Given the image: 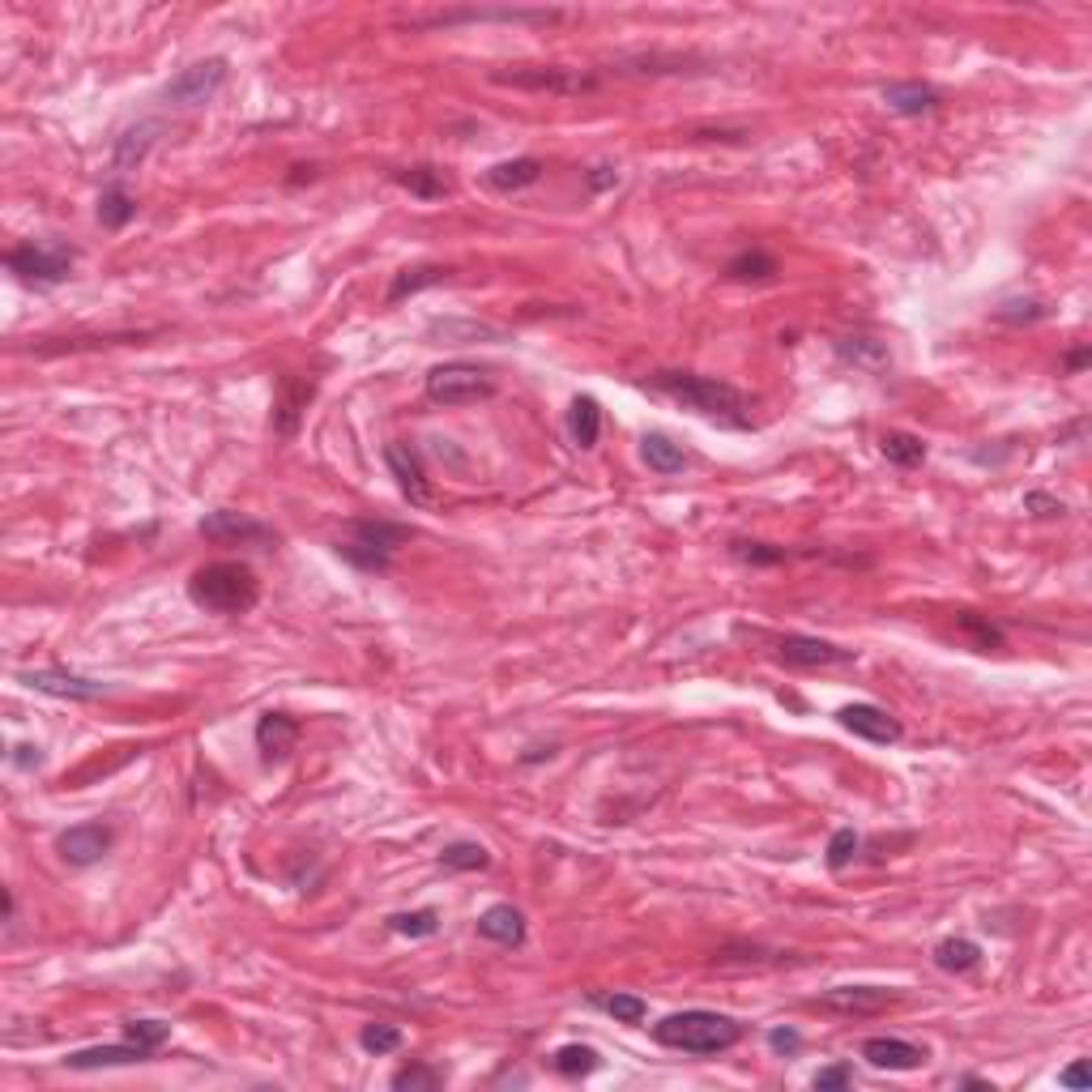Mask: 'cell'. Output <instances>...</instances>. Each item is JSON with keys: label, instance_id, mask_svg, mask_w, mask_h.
I'll return each mask as SVG.
<instances>
[{"label": "cell", "instance_id": "obj_13", "mask_svg": "<svg viewBox=\"0 0 1092 1092\" xmlns=\"http://www.w3.org/2000/svg\"><path fill=\"white\" fill-rule=\"evenodd\" d=\"M112 829L99 824V819H86V824H73L56 837V854L69 863V867H95L107 850H112Z\"/></svg>", "mask_w": 1092, "mask_h": 1092}, {"label": "cell", "instance_id": "obj_34", "mask_svg": "<svg viewBox=\"0 0 1092 1092\" xmlns=\"http://www.w3.org/2000/svg\"><path fill=\"white\" fill-rule=\"evenodd\" d=\"M440 867H444V871H487V867H491V854H487V846H478V841H453V846L440 850Z\"/></svg>", "mask_w": 1092, "mask_h": 1092}, {"label": "cell", "instance_id": "obj_28", "mask_svg": "<svg viewBox=\"0 0 1092 1092\" xmlns=\"http://www.w3.org/2000/svg\"><path fill=\"white\" fill-rule=\"evenodd\" d=\"M837 355H841L846 363L863 368V372H884V368L892 363V359H888V346L875 342V338H841V342H837Z\"/></svg>", "mask_w": 1092, "mask_h": 1092}, {"label": "cell", "instance_id": "obj_32", "mask_svg": "<svg viewBox=\"0 0 1092 1092\" xmlns=\"http://www.w3.org/2000/svg\"><path fill=\"white\" fill-rule=\"evenodd\" d=\"M393 180H397L406 192L423 197V201H440V197H448V180H444V171H436V167H410V171H397Z\"/></svg>", "mask_w": 1092, "mask_h": 1092}, {"label": "cell", "instance_id": "obj_45", "mask_svg": "<svg viewBox=\"0 0 1092 1092\" xmlns=\"http://www.w3.org/2000/svg\"><path fill=\"white\" fill-rule=\"evenodd\" d=\"M1024 508H1028L1033 516H1062V512H1067V504L1054 499V495H1045V491H1028V495H1024Z\"/></svg>", "mask_w": 1092, "mask_h": 1092}, {"label": "cell", "instance_id": "obj_22", "mask_svg": "<svg viewBox=\"0 0 1092 1092\" xmlns=\"http://www.w3.org/2000/svg\"><path fill=\"white\" fill-rule=\"evenodd\" d=\"M146 1058H150V1050H141V1045L124 1041V1045H95V1050H78V1054H69V1058H65V1067H73V1071H99V1067H124V1062H146Z\"/></svg>", "mask_w": 1092, "mask_h": 1092}, {"label": "cell", "instance_id": "obj_15", "mask_svg": "<svg viewBox=\"0 0 1092 1092\" xmlns=\"http://www.w3.org/2000/svg\"><path fill=\"white\" fill-rule=\"evenodd\" d=\"M22 683L31 692H44V696H61V700H103L112 687L99 683V679H86V675H73V670H27Z\"/></svg>", "mask_w": 1092, "mask_h": 1092}, {"label": "cell", "instance_id": "obj_47", "mask_svg": "<svg viewBox=\"0 0 1092 1092\" xmlns=\"http://www.w3.org/2000/svg\"><path fill=\"white\" fill-rule=\"evenodd\" d=\"M768 1050L789 1058V1054H798V1050H802V1037H798L794 1028H772V1033H768Z\"/></svg>", "mask_w": 1092, "mask_h": 1092}, {"label": "cell", "instance_id": "obj_51", "mask_svg": "<svg viewBox=\"0 0 1092 1092\" xmlns=\"http://www.w3.org/2000/svg\"><path fill=\"white\" fill-rule=\"evenodd\" d=\"M1088 359H1092V351H1088V346L1071 351V355H1067V372H1079V368H1088Z\"/></svg>", "mask_w": 1092, "mask_h": 1092}, {"label": "cell", "instance_id": "obj_23", "mask_svg": "<svg viewBox=\"0 0 1092 1092\" xmlns=\"http://www.w3.org/2000/svg\"><path fill=\"white\" fill-rule=\"evenodd\" d=\"M884 103L897 116H931L939 107V90H931L922 82H897V86L884 90Z\"/></svg>", "mask_w": 1092, "mask_h": 1092}, {"label": "cell", "instance_id": "obj_37", "mask_svg": "<svg viewBox=\"0 0 1092 1092\" xmlns=\"http://www.w3.org/2000/svg\"><path fill=\"white\" fill-rule=\"evenodd\" d=\"M858 854H863V837H858L854 829H837V833L829 837L824 863H829V871H846V867H850Z\"/></svg>", "mask_w": 1092, "mask_h": 1092}, {"label": "cell", "instance_id": "obj_9", "mask_svg": "<svg viewBox=\"0 0 1092 1092\" xmlns=\"http://www.w3.org/2000/svg\"><path fill=\"white\" fill-rule=\"evenodd\" d=\"M457 22H521V27H556L564 22L560 10H448V14H427L414 18L410 31H440V27H457Z\"/></svg>", "mask_w": 1092, "mask_h": 1092}, {"label": "cell", "instance_id": "obj_33", "mask_svg": "<svg viewBox=\"0 0 1092 1092\" xmlns=\"http://www.w3.org/2000/svg\"><path fill=\"white\" fill-rule=\"evenodd\" d=\"M556 1071L560 1075H568V1079H581V1075H594L598 1067H602V1058H598V1050L594 1045H581V1041H573V1045H560L556 1050Z\"/></svg>", "mask_w": 1092, "mask_h": 1092}, {"label": "cell", "instance_id": "obj_16", "mask_svg": "<svg viewBox=\"0 0 1092 1092\" xmlns=\"http://www.w3.org/2000/svg\"><path fill=\"white\" fill-rule=\"evenodd\" d=\"M892 1003H897V990H884V986H837L819 999V1007L837 1016H880Z\"/></svg>", "mask_w": 1092, "mask_h": 1092}, {"label": "cell", "instance_id": "obj_14", "mask_svg": "<svg viewBox=\"0 0 1092 1092\" xmlns=\"http://www.w3.org/2000/svg\"><path fill=\"white\" fill-rule=\"evenodd\" d=\"M837 721L854 734V738H867V743H875V747H892V743H901V721L888 713V709H880V704H846L841 713H837Z\"/></svg>", "mask_w": 1092, "mask_h": 1092}, {"label": "cell", "instance_id": "obj_12", "mask_svg": "<svg viewBox=\"0 0 1092 1092\" xmlns=\"http://www.w3.org/2000/svg\"><path fill=\"white\" fill-rule=\"evenodd\" d=\"M312 397H317V385L308 380V376H283V385H278V397H273V431H278L283 440H295L300 436V423H304V414H308V406H312Z\"/></svg>", "mask_w": 1092, "mask_h": 1092}, {"label": "cell", "instance_id": "obj_44", "mask_svg": "<svg viewBox=\"0 0 1092 1092\" xmlns=\"http://www.w3.org/2000/svg\"><path fill=\"white\" fill-rule=\"evenodd\" d=\"M819 1092H833V1088H850L854 1084V1067L850 1062H833V1067H819L811 1079Z\"/></svg>", "mask_w": 1092, "mask_h": 1092}, {"label": "cell", "instance_id": "obj_39", "mask_svg": "<svg viewBox=\"0 0 1092 1092\" xmlns=\"http://www.w3.org/2000/svg\"><path fill=\"white\" fill-rule=\"evenodd\" d=\"M1045 317H1050V308L1041 300H1011V304L994 308L999 325H1033V321H1045Z\"/></svg>", "mask_w": 1092, "mask_h": 1092}, {"label": "cell", "instance_id": "obj_11", "mask_svg": "<svg viewBox=\"0 0 1092 1092\" xmlns=\"http://www.w3.org/2000/svg\"><path fill=\"white\" fill-rule=\"evenodd\" d=\"M209 542H226V546H273L278 542V533H273L269 525H260V521H252V516H243V512H231V508H218V512H209L201 525H197Z\"/></svg>", "mask_w": 1092, "mask_h": 1092}, {"label": "cell", "instance_id": "obj_30", "mask_svg": "<svg viewBox=\"0 0 1092 1092\" xmlns=\"http://www.w3.org/2000/svg\"><path fill=\"white\" fill-rule=\"evenodd\" d=\"M726 273L738 283H768V278H777V260L764 248H747L726 265Z\"/></svg>", "mask_w": 1092, "mask_h": 1092}, {"label": "cell", "instance_id": "obj_49", "mask_svg": "<svg viewBox=\"0 0 1092 1092\" xmlns=\"http://www.w3.org/2000/svg\"><path fill=\"white\" fill-rule=\"evenodd\" d=\"M14 764H18V768H39V764H44V755H39V747L22 743V747H14Z\"/></svg>", "mask_w": 1092, "mask_h": 1092}, {"label": "cell", "instance_id": "obj_7", "mask_svg": "<svg viewBox=\"0 0 1092 1092\" xmlns=\"http://www.w3.org/2000/svg\"><path fill=\"white\" fill-rule=\"evenodd\" d=\"M10 273H18L22 283H39V287H56L73 273V248L65 243H22L5 256Z\"/></svg>", "mask_w": 1092, "mask_h": 1092}, {"label": "cell", "instance_id": "obj_29", "mask_svg": "<svg viewBox=\"0 0 1092 1092\" xmlns=\"http://www.w3.org/2000/svg\"><path fill=\"white\" fill-rule=\"evenodd\" d=\"M880 448H884V457H888L892 465H901V470H918V465L926 461V444H922V436H914V431H884V436H880Z\"/></svg>", "mask_w": 1092, "mask_h": 1092}, {"label": "cell", "instance_id": "obj_50", "mask_svg": "<svg viewBox=\"0 0 1092 1092\" xmlns=\"http://www.w3.org/2000/svg\"><path fill=\"white\" fill-rule=\"evenodd\" d=\"M1058 1084H1067V1088H1084V1084H1088V1075H1084V1062H1071V1067L1058 1075Z\"/></svg>", "mask_w": 1092, "mask_h": 1092}, {"label": "cell", "instance_id": "obj_38", "mask_svg": "<svg viewBox=\"0 0 1092 1092\" xmlns=\"http://www.w3.org/2000/svg\"><path fill=\"white\" fill-rule=\"evenodd\" d=\"M389 931H393V935H406V939H427V935L440 931V914H436V909L393 914V918H389Z\"/></svg>", "mask_w": 1092, "mask_h": 1092}, {"label": "cell", "instance_id": "obj_42", "mask_svg": "<svg viewBox=\"0 0 1092 1092\" xmlns=\"http://www.w3.org/2000/svg\"><path fill=\"white\" fill-rule=\"evenodd\" d=\"M598 1007L611 1011L619 1024H641L649 1016V1003L641 994H607V999H598Z\"/></svg>", "mask_w": 1092, "mask_h": 1092}, {"label": "cell", "instance_id": "obj_35", "mask_svg": "<svg viewBox=\"0 0 1092 1092\" xmlns=\"http://www.w3.org/2000/svg\"><path fill=\"white\" fill-rule=\"evenodd\" d=\"M133 214H137V201L120 188V184H112L103 197H99V222L107 226V231H120V226H129L133 222Z\"/></svg>", "mask_w": 1092, "mask_h": 1092}, {"label": "cell", "instance_id": "obj_24", "mask_svg": "<svg viewBox=\"0 0 1092 1092\" xmlns=\"http://www.w3.org/2000/svg\"><path fill=\"white\" fill-rule=\"evenodd\" d=\"M641 457H645V465L653 470V474H683L687 470V453H683V444H675L670 436H662V431H649L645 440H641Z\"/></svg>", "mask_w": 1092, "mask_h": 1092}, {"label": "cell", "instance_id": "obj_2", "mask_svg": "<svg viewBox=\"0 0 1092 1092\" xmlns=\"http://www.w3.org/2000/svg\"><path fill=\"white\" fill-rule=\"evenodd\" d=\"M188 598L192 607L209 611V615H222V619H235V615H248L260 598V581L248 564L239 560H218V564H205L192 573L188 581Z\"/></svg>", "mask_w": 1092, "mask_h": 1092}, {"label": "cell", "instance_id": "obj_6", "mask_svg": "<svg viewBox=\"0 0 1092 1092\" xmlns=\"http://www.w3.org/2000/svg\"><path fill=\"white\" fill-rule=\"evenodd\" d=\"M491 82H495V86H512V90H538V95H590V90H598V78H594V73L564 69V65L495 69Z\"/></svg>", "mask_w": 1092, "mask_h": 1092}, {"label": "cell", "instance_id": "obj_19", "mask_svg": "<svg viewBox=\"0 0 1092 1092\" xmlns=\"http://www.w3.org/2000/svg\"><path fill=\"white\" fill-rule=\"evenodd\" d=\"M863 1058L875 1071H918L926 1062V1050L905 1041V1037H867L863 1041Z\"/></svg>", "mask_w": 1092, "mask_h": 1092}, {"label": "cell", "instance_id": "obj_40", "mask_svg": "<svg viewBox=\"0 0 1092 1092\" xmlns=\"http://www.w3.org/2000/svg\"><path fill=\"white\" fill-rule=\"evenodd\" d=\"M167 1037H171V1024H163V1020H129L124 1024V1041H133V1045H141V1050H158V1045H167Z\"/></svg>", "mask_w": 1092, "mask_h": 1092}, {"label": "cell", "instance_id": "obj_1", "mask_svg": "<svg viewBox=\"0 0 1092 1092\" xmlns=\"http://www.w3.org/2000/svg\"><path fill=\"white\" fill-rule=\"evenodd\" d=\"M649 385H653L662 397H670V402H679V406H687V410H696V414H704V419H713V423H721V427H751V402H747L734 385H726V380H717V376L653 372Z\"/></svg>", "mask_w": 1092, "mask_h": 1092}, {"label": "cell", "instance_id": "obj_27", "mask_svg": "<svg viewBox=\"0 0 1092 1092\" xmlns=\"http://www.w3.org/2000/svg\"><path fill=\"white\" fill-rule=\"evenodd\" d=\"M154 137H158V124H137V129H129L120 141H116V154H112V167L116 171H129V167H141V158L150 154V146H154Z\"/></svg>", "mask_w": 1092, "mask_h": 1092}, {"label": "cell", "instance_id": "obj_20", "mask_svg": "<svg viewBox=\"0 0 1092 1092\" xmlns=\"http://www.w3.org/2000/svg\"><path fill=\"white\" fill-rule=\"evenodd\" d=\"M478 935L499 943V948H521L525 943V914L512 909V905H491L478 918Z\"/></svg>", "mask_w": 1092, "mask_h": 1092}, {"label": "cell", "instance_id": "obj_21", "mask_svg": "<svg viewBox=\"0 0 1092 1092\" xmlns=\"http://www.w3.org/2000/svg\"><path fill=\"white\" fill-rule=\"evenodd\" d=\"M482 180H487V188H495V192H521V188H529V184L542 180V158L525 154V158L495 163V167H487Z\"/></svg>", "mask_w": 1092, "mask_h": 1092}, {"label": "cell", "instance_id": "obj_17", "mask_svg": "<svg viewBox=\"0 0 1092 1092\" xmlns=\"http://www.w3.org/2000/svg\"><path fill=\"white\" fill-rule=\"evenodd\" d=\"M300 721L291 713H265L256 721V747H260V760L265 764H283L291 760V751L300 747Z\"/></svg>", "mask_w": 1092, "mask_h": 1092}, {"label": "cell", "instance_id": "obj_31", "mask_svg": "<svg viewBox=\"0 0 1092 1092\" xmlns=\"http://www.w3.org/2000/svg\"><path fill=\"white\" fill-rule=\"evenodd\" d=\"M935 965H939L943 973H969V969L982 965V948H977L973 939H943V943L935 948Z\"/></svg>", "mask_w": 1092, "mask_h": 1092}, {"label": "cell", "instance_id": "obj_26", "mask_svg": "<svg viewBox=\"0 0 1092 1092\" xmlns=\"http://www.w3.org/2000/svg\"><path fill=\"white\" fill-rule=\"evenodd\" d=\"M444 278H448L444 265L402 269L397 278H393V287H389V295H385V304H402V300H410V295H419V291H427V287H436V283H444Z\"/></svg>", "mask_w": 1092, "mask_h": 1092}, {"label": "cell", "instance_id": "obj_41", "mask_svg": "<svg viewBox=\"0 0 1092 1092\" xmlns=\"http://www.w3.org/2000/svg\"><path fill=\"white\" fill-rule=\"evenodd\" d=\"M730 551H734V560H743V564H751V568L785 564V546H768V542H743V538H738Z\"/></svg>", "mask_w": 1092, "mask_h": 1092}, {"label": "cell", "instance_id": "obj_10", "mask_svg": "<svg viewBox=\"0 0 1092 1092\" xmlns=\"http://www.w3.org/2000/svg\"><path fill=\"white\" fill-rule=\"evenodd\" d=\"M777 658H781L785 666H794V670H829V666H850V662H858L854 649H841V645L819 641V636H798V632H789V636L777 641Z\"/></svg>", "mask_w": 1092, "mask_h": 1092}, {"label": "cell", "instance_id": "obj_43", "mask_svg": "<svg viewBox=\"0 0 1092 1092\" xmlns=\"http://www.w3.org/2000/svg\"><path fill=\"white\" fill-rule=\"evenodd\" d=\"M359 1045L368 1054H393V1050H402V1028L397 1024H368L359 1033Z\"/></svg>", "mask_w": 1092, "mask_h": 1092}, {"label": "cell", "instance_id": "obj_18", "mask_svg": "<svg viewBox=\"0 0 1092 1092\" xmlns=\"http://www.w3.org/2000/svg\"><path fill=\"white\" fill-rule=\"evenodd\" d=\"M385 461H389V474L397 478V491L410 499V504H427L431 499V478L423 470V457L410 448V444H389L385 448Z\"/></svg>", "mask_w": 1092, "mask_h": 1092}, {"label": "cell", "instance_id": "obj_8", "mask_svg": "<svg viewBox=\"0 0 1092 1092\" xmlns=\"http://www.w3.org/2000/svg\"><path fill=\"white\" fill-rule=\"evenodd\" d=\"M226 82V61H197L188 69H180L167 86H163V103L171 107H205Z\"/></svg>", "mask_w": 1092, "mask_h": 1092}, {"label": "cell", "instance_id": "obj_3", "mask_svg": "<svg viewBox=\"0 0 1092 1092\" xmlns=\"http://www.w3.org/2000/svg\"><path fill=\"white\" fill-rule=\"evenodd\" d=\"M653 1041L666 1045V1050H683V1054H726L743 1041V1024L734 1016H721V1011H704V1007H692V1011H675L666 1020L653 1024Z\"/></svg>", "mask_w": 1092, "mask_h": 1092}, {"label": "cell", "instance_id": "obj_36", "mask_svg": "<svg viewBox=\"0 0 1092 1092\" xmlns=\"http://www.w3.org/2000/svg\"><path fill=\"white\" fill-rule=\"evenodd\" d=\"M444 1084V1071L427 1067V1062H406L402 1071H393V1088L397 1092H431Z\"/></svg>", "mask_w": 1092, "mask_h": 1092}, {"label": "cell", "instance_id": "obj_46", "mask_svg": "<svg viewBox=\"0 0 1092 1092\" xmlns=\"http://www.w3.org/2000/svg\"><path fill=\"white\" fill-rule=\"evenodd\" d=\"M960 628H965V632H973V636L982 641V649L1003 645V632H999V628H990V624H982L977 615H960Z\"/></svg>", "mask_w": 1092, "mask_h": 1092}, {"label": "cell", "instance_id": "obj_5", "mask_svg": "<svg viewBox=\"0 0 1092 1092\" xmlns=\"http://www.w3.org/2000/svg\"><path fill=\"white\" fill-rule=\"evenodd\" d=\"M427 397L436 406H478V402H491L495 397V380L474 368V363H440L427 372Z\"/></svg>", "mask_w": 1092, "mask_h": 1092}, {"label": "cell", "instance_id": "obj_48", "mask_svg": "<svg viewBox=\"0 0 1092 1092\" xmlns=\"http://www.w3.org/2000/svg\"><path fill=\"white\" fill-rule=\"evenodd\" d=\"M615 184H619V171H615V167H594V175H590V188H594V192L615 188Z\"/></svg>", "mask_w": 1092, "mask_h": 1092}, {"label": "cell", "instance_id": "obj_25", "mask_svg": "<svg viewBox=\"0 0 1092 1092\" xmlns=\"http://www.w3.org/2000/svg\"><path fill=\"white\" fill-rule=\"evenodd\" d=\"M568 436L577 448H594L602 436V406L594 397H577L568 410Z\"/></svg>", "mask_w": 1092, "mask_h": 1092}, {"label": "cell", "instance_id": "obj_4", "mask_svg": "<svg viewBox=\"0 0 1092 1092\" xmlns=\"http://www.w3.org/2000/svg\"><path fill=\"white\" fill-rule=\"evenodd\" d=\"M414 529L410 525H397V521H376V516H359L346 525V538L338 542V556L351 560L355 568L363 573H389L393 564V551L402 542H410Z\"/></svg>", "mask_w": 1092, "mask_h": 1092}]
</instances>
